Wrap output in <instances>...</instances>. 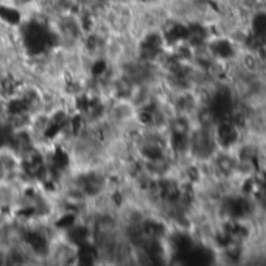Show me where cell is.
<instances>
[{
  "label": "cell",
  "mask_w": 266,
  "mask_h": 266,
  "mask_svg": "<svg viewBox=\"0 0 266 266\" xmlns=\"http://www.w3.org/2000/svg\"><path fill=\"white\" fill-rule=\"evenodd\" d=\"M258 2H260V4H261V7H263V5H264V2H266V0H258Z\"/></svg>",
  "instance_id": "cell-2"
},
{
  "label": "cell",
  "mask_w": 266,
  "mask_h": 266,
  "mask_svg": "<svg viewBox=\"0 0 266 266\" xmlns=\"http://www.w3.org/2000/svg\"><path fill=\"white\" fill-rule=\"evenodd\" d=\"M215 126H193L188 134V159L196 163H207L218 151V143L215 139Z\"/></svg>",
  "instance_id": "cell-1"
}]
</instances>
